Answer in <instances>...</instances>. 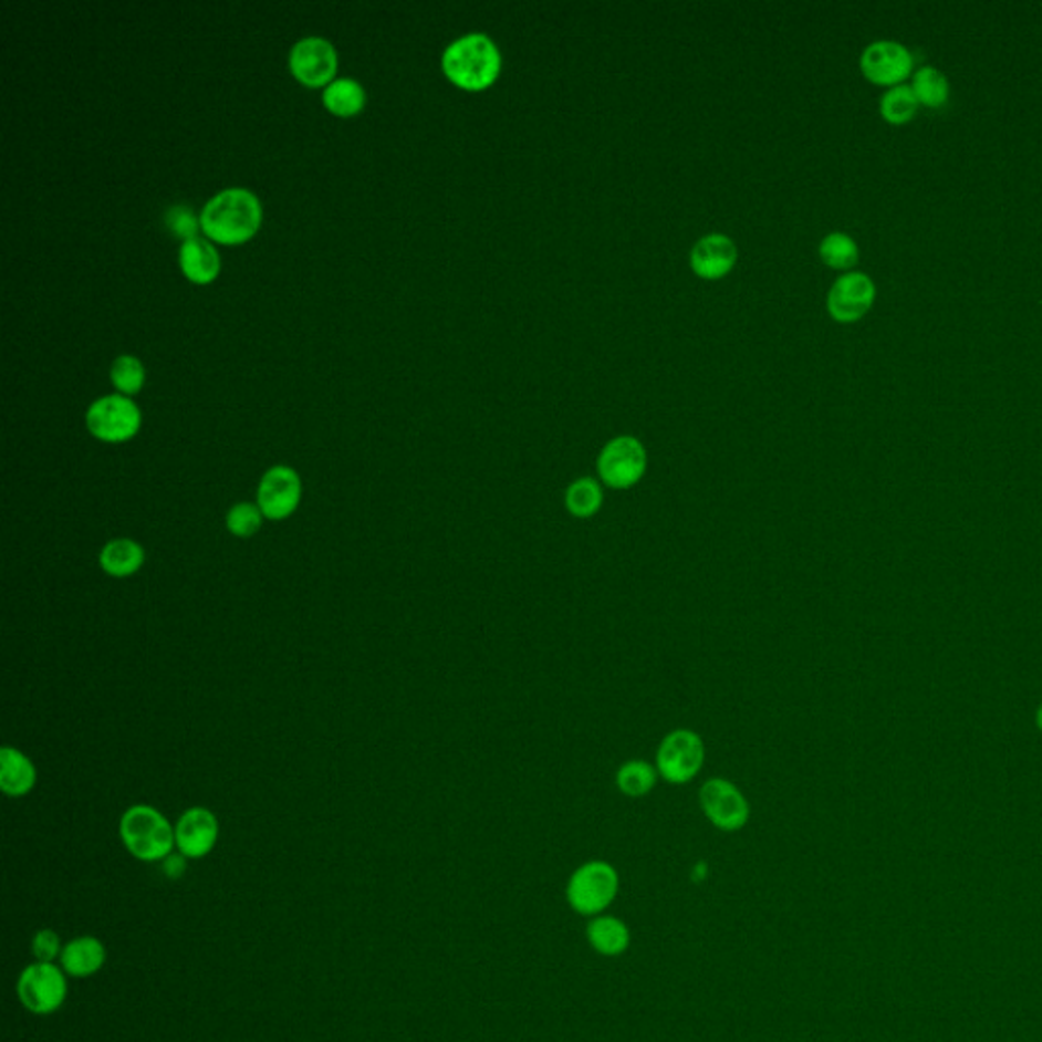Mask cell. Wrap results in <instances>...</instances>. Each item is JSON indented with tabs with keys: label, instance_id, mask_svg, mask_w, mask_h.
Instances as JSON below:
<instances>
[{
	"label": "cell",
	"instance_id": "1",
	"mask_svg": "<svg viewBox=\"0 0 1042 1042\" xmlns=\"http://www.w3.org/2000/svg\"><path fill=\"white\" fill-rule=\"evenodd\" d=\"M263 208L253 191L247 188H227L218 191L200 212L202 232L222 244L249 241L261 227Z\"/></svg>",
	"mask_w": 1042,
	"mask_h": 1042
},
{
	"label": "cell",
	"instance_id": "2",
	"mask_svg": "<svg viewBox=\"0 0 1042 1042\" xmlns=\"http://www.w3.org/2000/svg\"><path fill=\"white\" fill-rule=\"evenodd\" d=\"M442 70L458 88L479 92L493 86L501 74V53L484 33H469L446 48Z\"/></svg>",
	"mask_w": 1042,
	"mask_h": 1042
},
{
	"label": "cell",
	"instance_id": "3",
	"mask_svg": "<svg viewBox=\"0 0 1042 1042\" xmlns=\"http://www.w3.org/2000/svg\"><path fill=\"white\" fill-rule=\"evenodd\" d=\"M118 833L125 850L145 864H161L176 852V829L149 804L127 809L121 816Z\"/></svg>",
	"mask_w": 1042,
	"mask_h": 1042
},
{
	"label": "cell",
	"instance_id": "4",
	"mask_svg": "<svg viewBox=\"0 0 1042 1042\" xmlns=\"http://www.w3.org/2000/svg\"><path fill=\"white\" fill-rule=\"evenodd\" d=\"M17 996L31 1014L50 1017L65 1004L67 973L62 966L35 961L21 971L17 981Z\"/></svg>",
	"mask_w": 1042,
	"mask_h": 1042
},
{
	"label": "cell",
	"instance_id": "5",
	"mask_svg": "<svg viewBox=\"0 0 1042 1042\" xmlns=\"http://www.w3.org/2000/svg\"><path fill=\"white\" fill-rule=\"evenodd\" d=\"M86 426L102 442H127L139 433L140 409L127 395H104L88 407Z\"/></svg>",
	"mask_w": 1042,
	"mask_h": 1042
},
{
	"label": "cell",
	"instance_id": "6",
	"mask_svg": "<svg viewBox=\"0 0 1042 1042\" xmlns=\"http://www.w3.org/2000/svg\"><path fill=\"white\" fill-rule=\"evenodd\" d=\"M648 467L644 445L634 436H617L605 445L597 458L601 481L611 489H632L642 481Z\"/></svg>",
	"mask_w": 1042,
	"mask_h": 1042
},
{
	"label": "cell",
	"instance_id": "7",
	"mask_svg": "<svg viewBox=\"0 0 1042 1042\" xmlns=\"http://www.w3.org/2000/svg\"><path fill=\"white\" fill-rule=\"evenodd\" d=\"M658 774L670 784H687L705 763V743L690 729H676L661 739L658 748Z\"/></svg>",
	"mask_w": 1042,
	"mask_h": 1042
},
{
	"label": "cell",
	"instance_id": "8",
	"mask_svg": "<svg viewBox=\"0 0 1042 1042\" xmlns=\"http://www.w3.org/2000/svg\"><path fill=\"white\" fill-rule=\"evenodd\" d=\"M302 493L304 487L298 471L285 465H275L261 477L254 503L259 506L265 520L285 521L300 508Z\"/></svg>",
	"mask_w": 1042,
	"mask_h": 1042
},
{
	"label": "cell",
	"instance_id": "9",
	"mask_svg": "<svg viewBox=\"0 0 1042 1042\" xmlns=\"http://www.w3.org/2000/svg\"><path fill=\"white\" fill-rule=\"evenodd\" d=\"M617 894V874L609 864L591 862L574 872L569 884V900L574 910L595 915L605 910Z\"/></svg>",
	"mask_w": 1042,
	"mask_h": 1042
},
{
	"label": "cell",
	"instance_id": "10",
	"mask_svg": "<svg viewBox=\"0 0 1042 1042\" xmlns=\"http://www.w3.org/2000/svg\"><path fill=\"white\" fill-rule=\"evenodd\" d=\"M915 58L910 50L898 41H874L865 48L859 60V67L872 84L894 88L913 74Z\"/></svg>",
	"mask_w": 1042,
	"mask_h": 1042
},
{
	"label": "cell",
	"instance_id": "11",
	"mask_svg": "<svg viewBox=\"0 0 1042 1042\" xmlns=\"http://www.w3.org/2000/svg\"><path fill=\"white\" fill-rule=\"evenodd\" d=\"M338 67V55L324 38L300 39L290 51V70L298 82L310 88L329 86Z\"/></svg>",
	"mask_w": 1042,
	"mask_h": 1042
},
{
	"label": "cell",
	"instance_id": "12",
	"mask_svg": "<svg viewBox=\"0 0 1042 1042\" xmlns=\"http://www.w3.org/2000/svg\"><path fill=\"white\" fill-rule=\"evenodd\" d=\"M876 302V283L862 271H847L826 295V310L841 324L864 319Z\"/></svg>",
	"mask_w": 1042,
	"mask_h": 1042
},
{
	"label": "cell",
	"instance_id": "13",
	"mask_svg": "<svg viewBox=\"0 0 1042 1042\" xmlns=\"http://www.w3.org/2000/svg\"><path fill=\"white\" fill-rule=\"evenodd\" d=\"M700 806L712 825L738 831L750 819V804L738 786L723 778H711L700 789Z\"/></svg>",
	"mask_w": 1042,
	"mask_h": 1042
},
{
	"label": "cell",
	"instance_id": "14",
	"mask_svg": "<svg viewBox=\"0 0 1042 1042\" xmlns=\"http://www.w3.org/2000/svg\"><path fill=\"white\" fill-rule=\"evenodd\" d=\"M176 829V852L188 859H202L217 847L220 825L217 814L204 806H191L184 811L174 825Z\"/></svg>",
	"mask_w": 1042,
	"mask_h": 1042
},
{
	"label": "cell",
	"instance_id": "15",
	"mask_svg": "<svg viewBox=\"0 0 1042 1042\" xmlns=\"http://www.w3.org/2000/svg\"><path fill=\"white\" fill-rule=\"evenodd\" d=\"M738 261V247L725 235L702 237L690 253V268L702 280H721Z\"/></svg>",
	"mask_w": 1042,
	"mask_h": 1042
},
{
	"label": "cell",
	"instance_id": "16",
	"mask_svg": "<svg viewBox=\"0 0 1042 1042\" xmlns=\"http://www.w3.org/2000/svg\"><path fill=\"white\" fill-rule=\"evenodd\" d=\"M106 957L108 954L104 942L92 935H84L65 942L60 966L67 973V978L86 979L101 971L106 963Z\"/></svg>",
	"mask_w": 1042,
	"mask_h": 1042
},
{
	"label": "cell",
	"instance_id": "17",
	"mask_svg": "<svg viewBox=\"0 0 1042 1042\" xmlns=\"http://www.w3.org/2000/svg\"><path fill=\"white\" fill-rule=\"evenodd\" d=\"M38 784V768L27 758L25 753L11 746L0 750V789L11 796L21 799L27 796Z\"/></svg>",
	"mask_w": 1042,
	"mask_h": 1042
},
{
	"label": "cell",
	"instance_id": "18",
	"mask_svg": "<svg viewBox=\"0 0 1042 1042\" xmlns=\"http://www.w3.org/2000/svg\"><path fill=\"white\" fill-rule=\"evenodd\" d=\"M179 268L191 283H198V285L217 280L218 271H220V254L217 247L202 237L181 242Z\"/></svg>",
	"mask_w": 1042,
	"mask_h": 1042
},
{
	"label": "cell",
	"instance_id": "19",
	"mask_svg": "<svg viewBox=\"0 0 1042 1042\" xmlns=\"http://www.w3.org/2000/svg\"><path fill=\"white\" fill-rule=\"evenodd\" d=\"M102 572L113 579H128L143 569L145 548L131 538H115L102 546L98 554Z\"/></svg>",
	"mask_w": 1042,
	"mask_h": 1042
},
{
	"label": "cell",
	"instance_id": "20",
	"mask_svg": "<svg viewBox=\"0 0 1042 1042\" xmlns=\"http://www.w3.org/2000/svg\"><path fill=\"white\" fill-rule=\"evenodd\" d=\"M324 106L336 116H353L363 111L367 94L353 77H336L324 88Z\"/></svg>",
	"mask_w": 1042,
	"mask_h": 1042
},
{
	"label": "cell",
	"instance_id": "21",
	"mask_svg": "<svg viewBox=\"0 0 1042 1042\" xmlns=\"http://www.w3.org/2000/svg\"><path fill=\"white\" fill-rule=\"evenodd\" d=\"M913 90H915L918 104L928 108H941L951 94L949 80L935 65H923L916 70L913 76Z\"/></svg>",
	"mask_w": 1042,
	"mask_h": 1042
},
{
	"label": "cell",
	"instance_id": "22",
	"mask_svg": "<svg viewBox=\"0 0 1042 1042\" xmlns=\"http://www.w3.org/2000/svg\"><path fill=\"white\" fill-rule=\"evenodd\" d=\"M564 503L572 518L588 520L597 515L598 509L603 506V489L595 479H588V477L576 479L569 484L564 493Z\"/></svg>",
	"mask_w": 1042,
	"mask_h": 1042
},
{
	"label": "cell",
	"instance_id": "23",
	"mask_svg": "<svg viewBox=\"0 0 1042 1042\" xmlns=\"http://www.w3.org/2000/svg\"><path fill=\"white\" fill-rule=\"evenodd\" d=\"M819 254L826 268L850 271L859 261V247L845 232H831L819 244Z\"/></svg>",
	"mask_w": 1042,
	"mask_h": 1042
},
{
	"label": "cell",
	"instance_id": "24",
	"mask_svg": "<svg viewBox=\"0 0 1042 1042\" xmlns=\"http://www.w3.org/2000/svg\"><path fill=\"white\" fill-rule=\"evenodd\" d=\"M918 106L920 104L916 101L913 86L900 84V86L888 88V92L882 96L879 113L884 116V121L890 123V125H906L915 118Z\"/></svg>",
	"mask_w": 1042,
	"mask_h": 1042
},
{
	"label": "cell",
	"instance_id": "25",
	"mask_svg": "<svg viewBox=\"0 0 1042 1042\" xmlns=\"http://www.w3.org/2000/svg\"><path fill=\"white\" fill-rule=\"evenodd\" d=\"M588 939L601 954L617 955L625 951L629 942V932L617 918L603 916L588 927Z\"/></svg>",
	"mask_w": 1042,
	"mask_h": 1042
},
{
	"label": "cell",
	"instance_id": "26",
	"mask_svg": "<svg viewBox=\"0 0 1042 1042\" xmlns=\"http://www.w3.org/2000/svg\"><path fill=\"white\" fill-rule=\"evenodd\" d=\"M656 780H658V770L642 760L623 763L617 772V786L623 794L634 796V799L649 794L656 786Z\"/></svg>",
	"mask_w": 1042,
	"mask_h": 1042
},
{
	"label": "cell",
	"instance_id": "27",
	"mask_svg": "<svg viewBox=\"0 0 1042 1042\" xmlns=\"http://www.w3.org/2000/svg\"><path fill=\"white\" fill-rule=\"evenodd\" d=\"M111 382L123 395L139 394L145 383V367L137 356H116L111 367Z\"/></svg>",
	"mask_w": 1042,
	"mask_h": 1042
},
{
	"label": "cell",
	"instance_id": "28",
	"mask_svg": "<svg viewBox=\"0 0 1042 1042\" xmlns=\"http://www.w3.org/2000/svg\"><path fill=\"white\" fill-rule=\"evenodd\" d=\"M263 513L257 503H249V501H241V503H235L232 508L227 511V518H225V525L229 530V534L235 535V538H253L261 525H263Z\"/></svg>",
	"mask_w": 1042,
	"mask_h": 1042
},
{
	"label": "cell",
	"instance_id": "29",
	"mask_svg": "<svg viewBox=\"0 0 1042 1042\" xmlns=\"http://www.w3.org/2000/svg\"><path fill=\"white\" fill-rule=\"evenodd\" d=\"M166 227L169 229V232L178 239H184V241H190V239H196L198 232L202 230V225H200V217H196V212L191 210L188 204H174L167 208L166 217Z\"/></svg>",
	"mask_w": 1042,
	"mask_h": 1042
},
{
	"label": "cell",
	"instance_id": "30",
	"mask_svg": "<svg viewBox=\"0 0 1042 1042\" xmlns=\"http://www.w3.org/2000/svg\"><path fill=\"white\" fill-rule=\"evenodd\" d=\"M62 951H64V942H62L60 935H58L53 928H41V930H38V932L33 935L31 954H33L38 963H53V961H60Z\"/></svg>",
	"mask_w": 1042,
	"mask_h": 1042
},
{
	"label": "cell",
	"instance_id": "31",
	"mask_svg": "<svg viewBox=\"0 0 1042 1042\" xmlns=\"http://www.w3.org/2000/svg\"><path fill=\"white\" fill-rule=\"evenodd\" d=\"M186 869H188V857H184L179 852L167 855L166 859L161 862V872H164L169 879H181L184 874H186Z\"/></svg>",
	"mask_w": 1042,
	"mask_h": 1042
},
{
	"label": "cell",
	"instance_id": "32",
	"mask_svg": "<svg viewBox=\"0 0 1042 1042\" xmlns=\"http://www.w3.org/2000/svg\"><path fill=\"white\" fill-rule=\"evenodd\" d=\"M1036 725H1039V729L1042 731V705L1039 707V711H1036Z\"/></svg>",
	"mask_w": 1042,
	"mask_h": 1042
}]
</instances>
